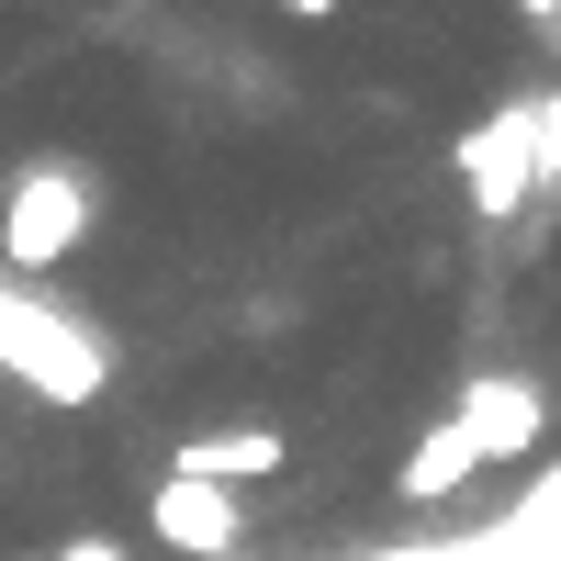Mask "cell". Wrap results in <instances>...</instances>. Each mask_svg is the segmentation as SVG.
Wrapping results in <instances>:
<instances>
[{
    "label": "cell",
    "mask_w": 561,
    "mask_h": 561,
    "mask_svg": "<svg viewBox=\"0 0 561 561\" xmlns=\"http://www.w3.org/2000/svg\"><path fill=\"white\" fill-rule=\"evenodd\" d=\"M90 214H102V192H90L79 158H34V169H12V192H0V270L34 280V270L79 259Z\"/></svg>",
    "instance_id": "cell-1"
},
{
    "label": "cell",
    "mask_w": 561,
    "mask_h": 561,
    "mask_svg": "<svg viewBox=\"0 0 561 561\" xmlns=\"http://www.w3.org/2000/svg\"><path fill=\"white\" fill-rule=\"evenodd\" d=\"M0 370L34 382L45 404H90L102 393V337H79L45 293H0Z\"/></svg>",
    "instance_id": "cell-2"
},
{
    "label": "cell",
    "mask_w": 561,
    "mask_h": 561,
    "mask_svg": "<svg viewBox=\"0 0 561 561\" xmlns=\"http://www.w3.org/2000/svg\"><path fill=\"white\" fill-rule=\"evenodd\" d=\"M460 203L483 225H517L539 203V124H528V102H494L472 135H460Z\"/></svg>",
    "instance_id": "cell-3"
},
{
    "label": "cell",
    "mask_w": 561,
    "mask_h": 561,
    "mask_svg": "<svg viewBox=\"0 0 561 561\" xmlns=\"http://www.w3.org/2000/svg\"><path fill=\"white\" fill-rule=\"evenodd\" d=\"M449 427H460V449H472V472H505V460H528L550 438V393L528 382V370H472L460 404H449Z\"/></svg>",
    "instance_id": "cell-4"
},
{
    "label": "cell",
    "mask_w": 561,
    "mask_h": 561,
    "mask_svg": "<svg viewBox=\"0 0 561 561\" xmlns=\"http://www.w3.org/2000/svg\"><path fill=\"white\" fill-rule=\"evenodd\" d=\"M147 528H158V550H180V561H237V550H248V505L214 494V483L158 472V483H147Z\"/></svg>",
    "instance_id": "cell-5"
},
{
    "label": "cell",
    "mask_w": 561,
    "mask_h": 561,
    "mask_svg": "<svg viewBox=\"0 0 561 561\" xmlns=\"http://www.w3.org/2000/svg\"><path fill=\"white\" fill-rule=\"evenodd\" d=\"M280 460H293V438H280V427H203V438L169 449V472H180V483H214V494H248V483L280 472Z\"/></svg>",
    "instance_id": "cell-6"
},
{
    "label": "cell",
    "mask_w": 561,
    "mask_h": 561,
    "mask_svg": "<svg viewBox=\"0 0 561 561\" xmlns=\"http://www.w3.org/2000/svg\"><path fill=\"white\" fill-rule=\"evenodd\" d=\"M460 483H472V449H460V427L438 415V427H427V438L404 449V472H393V494H404V505H449Z\"/></svg>",
    "instance_id": "cell-7"
},
{
    "label": "cell",
    "mask_w": 561,
    "mask_h": 561,
    "mask_svg": "<svg viewBox=\"0 0 561 561\" xmlns=\"http://www.w3.org/2000/svg\"><path fill=\"white\" fill-rule=\"evenodd\" d=\"M528 124H539V192H561V90H539Z\"/></svg>",
    "instance_id": "cell-8"
},
{
    "label": "cell",
    "mask_w": 561,
    "mask_h": 561,
    "mask_svg": "<svg viewBox=\"0 0 561 561\" xmlns=\"http://www.w3.org/2000/svg\"><path fill=\"white\" fill-rule=\"evenodd\" d=\"M280 12H293V23H337L348 0H280Z\"/></svg>",
    "instance_id": "cell-9"
},
{
    "label": "cell",
    "mask_w": 561,
    "mask_h": 561,
    "mask_svg": "<svg viewBox=\"0 0 561 561\" xmlns=\"http://www.w3.org/2000/svg\"><path fill=\"white\" fill-rule=\"evenodd\" d=\"M517 12H528V23H539V34H561V0H517Z\"/></svg>",
    "instance_id": "cell-10"
},
{
    "label": "cell",
    "mask_w": 561,
    "mask_h": 561,
    "mask_svg": "<svg viewBox=\"0 0 561 561\" xmlns=\"http://www.w3.org/2000/svg\"><path fill=\"white\" fill-rule=\"evenodd\" d=\"M57 561H124V550H113V539H79V550H57Z\"/></svg>",
    "instance_id": "cell-11"
}]
</instances>
